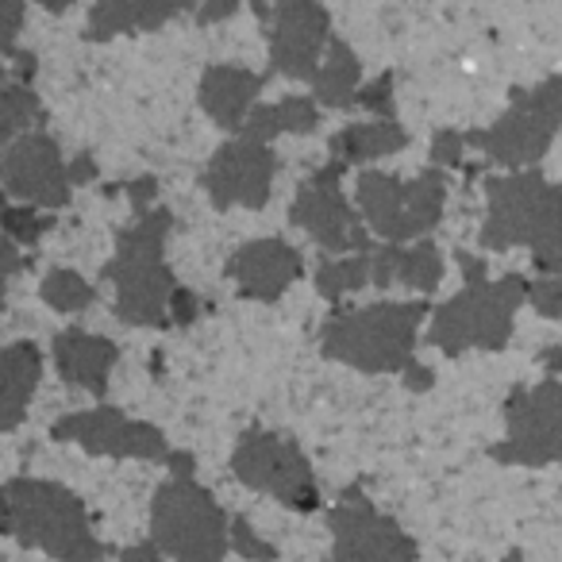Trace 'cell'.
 Here are the masks:
<instances>
[{
    "instance_id": "6da1fadb",
    "label": "cell",
    "mask_w": 562,
    "mask_h": 562,
    "mask_svg": "<svg viewBox=\"0 0 562 562\" xmlns=\"http://www.w3.org/2000/svg\"><path fill=\"white\" fill-rule=\"evenodd\" d=\"M485 250L528 247L536 270L562 273V181L513 170L485 181Z\"/></svg>"
},
{
    "instance_id": "7a4b0ae2",
    "label": "cell",
    "mask_w": 562,
    "mask_h": 562,
    "mask_svg": "<svg viewBox=\"0 0 562 562\" xmlns=\"http://www.w3.org/2000/svg\"><path fill=\"white\" fill-rule=\"evenodd\" d=\"M428 313V301H382V305L347 308L324 324L321 351L362 374H401L413 367L416 336Z\"/></svg>"
},
{
    "instance_id": "3957f363",
    "label": "cell",
    "mask_w": 562,
    "mask_h": 562,
    "mask_svg": "<svg viewBox=\"0 0 562 562\" xmlns=\"http://www.w3.org/2000/svg\"><path fill=\"white\" fill-rule=\"evenodd\" d=\"M170 212L139 209L135 224L120 232L116 258L104 266V278L116 285V316L132 328H158L170 321L173 273L166 266V235H170Z\"/></svg>"
},
{
    "instance_id": "277c9868",
    "label": "cell",
    "mask_w": 562,
    "mask_h": 562,
    "mask_svg": "<svg viewBox=\"0 0 562 562\" xmlns=\"http://www.w3.org/2000/svg\"><path fill=\"white\" fill-rule=\"evenodd\" d=\"M170 470L150 505V539L173 562H224L232 547L227 513L193 477V454H170Z\"/></svg>"
},
{
    "instance_id": "5b68a950",
    "label": "cell",
    "mask_w": 562,
    "mask_h": 562,
    "mask_svg": "<svg viewBox=\"0 0 562 562\" xmlns=\"http://www.w3.org/2000/svg\"><path fill=\"white\" fill-rule=\"evenodd\" d=\"M528 285L531 281H524L520 273H505L497 281H467L462 293L436 308L428 344L451 359L467 351H505L516 328V313L528 301Z\"/></svg>"
},
{
    "instance_id": "8992f818",
    "label": "cell",
    "mask_w": 562,
    "mask_h": 562,
    "mask_svg": "<svg viewBox=\"0 0 562 562\" xmlns=\"http://www.w3.org/2000/svg\"><path fill=\"white\" fill-rule=\"evenodd\" d=\"M12 508V531L24 547L47 551L58 562H101L104 543L89 528L81 497L43 477H16L4 485Z\"/></svg>"
},
{
    "instance_id": "52a82bcc",
    "label": "cell",
    "mask_w": 562,
    "mask_h": 562,
    "mask_svg": "<svg viewBox=\"0 0 562 562\" xmlns=\"http://www.w3.org/2000/svg\"><path fill=\"white\" fill-rule=\"evenodd\" d=\"M562 127V74L539 86L516 89L508 109L485 132H467V147H477L493 166L536 170Z\"/></svg>"
},
{
    "instance_id": "ba28073f",
    "label": "cell",
    "mask_w": 562,
    "mask_h": 562,
    "mask_svg": "<svg viewBox=\"0 0 562 562\" xmlns=\"http://www.w3.org/2000/svg\"><path fill=\"white\" fill-rule=\"evenodd\" d=\"M447 204V173L439 166L416 173L413 181L397 173L367 170L359 178V209L370 232L390 243H408L428 235L443 220Z\"/></svg>"
},
{
    "instance_id": "9c48e42d",
    "label": "cell",
    "mask_w": 562,
    "mask_h": 562,
    "mask_svg": "<svg viewBox=\"0 0 562 562\" xmlns=\"http://www.w3.org/2000/svg\"><path fill=\"white\" fill-rule=\"evenodd\" d=\"M505 467H562V382L543 378L505 401V439L493 447Z\"/></svg>"
},
{
    "instance_id": "30bf717a",
    "label": "cell",
    "mask_w": 562,
    "mask_h": 562,
    "mask_svg": "<svg viewBox=\"0 0 562 562\" xmlns=\"http://www.w3.org/2000/svg\"><path fill=\"white\" fill-rule=\"evenodd\" d=\"M232 470L243 485H250L258 493H270L281 505L301 508V513L321 505V490H316V477L305 451L290 436H281V431L250 428L239 439V447H235Z\"/></svg>"
},
{
    "instance_id": "8fae6325",
    "label": "cell",
    "mask_w": 562,
    "mask_h": 562,
    "mask_svg": "<svg viewBox=\"0 0 562 562\" xmlns=\"http://www.w3.org/2000/svg\"><path fill=\"white\" fill-rule=\"evenodd\" d=\"M344 170L347 166L339 162V158H331L328 166H321V170L313 173V181L297 189L290 220L297 227H305L324 250L355 255V250H370V235H367V227L359 224L351 204H347V196L339 193Z\"/></svg>"
},
{
    "instance_id": "7c38bea8",
    "label": "cell",
    "mask_w": 562,
    "mask_h": 562,
    "mask_svg": "<svg viewBox=\"0 0 562 562\" xmlns=\"http://www.w3.org/2000/svg\"><path fill=\"white\" fill-rule=\"evenodd\" d=\"M0 186L24 204H40V209H63L70 204L74 181L70 162L63 158L58 143L43 132H27L16 143L0 150Z\"/></svg>"
},
{
    "instance_id": "4fadbf2b",
    "label": "cell",
    "mask_w": 562,
    "mask_h": 562,
    "mask_svg": "<svg viewBox=\"0 0 562 562\" xmlns=\"http://www.w3.org/2000/svg\"><path fill=\"white\" fill-rule=\"evenodd\" d=\"M336 562H416L420 547L397 520L382 516L362 493H347L331 513Z\"/></svg>"
},
{
    "instance_id": "5bb4252c",
    "label": "cell",
    "mask_w": 562,
    "mask_h": 562,
    "mask_svg": "<svg viewBox=\"0 0 562 562\" xmlns=\"http://www.w3.org/2000/svg\"><path fill=\"white\" fill-rule=\"evenodd\" d=\"M50 436L63 439V443L86 447L89 454H109V459H170L162 431L143 420H132V416L116 413L109 405L63 416V420H55Z\"/></svg>"
},
{
    "instance_id": "9a60e30c",
    "label": "cell",
    "mask_w": 562,
    "mask_h": 562,
    "mask_svg": "<svg viewBox=\"0 0 562 562\" xmlns=\"http://www.w3.org/2000/svg\"><path fill=\"white\" fill-rule=\"evenodd\" d=\"M278 158L266 143L232 139L212 155L201 186L216 209H262L270 201Z\"/></svg>"
},
{
    "instance_id": "2e32d148",
    "label": "cell",
    "mask_w": 562,
    "mask_h": 562,
    "mask_svg": "<svg viewBox=\"0 0 562 562\" xmlns=\"http://www.w3.org/2000/svg\"><path fill=\"white\" fill-rule=\"evenodd\" d=\"M331 16L316 0H278L270 24V63L278 74L313 81L328 47Z\"/></svg>"
},
{
    "instance_id": "e0dca14e",
    "label": "cell",
    "mask_w": 562,
    "mask_h": 562,
    "mask_svg": "<svg viewBox=\"0 0 562 562\" xmlns=\"http://www.w3.org/2000/svg\"><path fill=\"white\" fill-rule=\"evenodd\" d=\"M305 270V258L297 255V247H290L285 239H255L243 243L232 258H227V278L235 281L239 297L247 301H278L290 290L293 281Z\"/></svg>"
},
{
    "instance_id": "ac0fdd59",
    "label": "cell",
    "mask_w": 562,
    "mask_h": 562,
    "mask_svg": "<svg viewBox=\"0 0 562 562\" xmlns=\"http://www.w3.org/2000/svg\"><path fill=\"white\" fill-rule=\"evenodd\" d=\"M120 359V347L104 336H89L81 328H66L55 339V367L78 390L104 397L109 393V374Z\"/></svg>"
},
{
    "instance_id": "d6986e66",
    "label": "cell",
    "mask_w": 562,
    "mask_h": 562,
    "mask_svg": "<svg viewBox=\"0 0 562 562\" xmlns=\"http://www.w3.org/2000/svg\"><path fill=\"white\" fill-rule=\"evenodd\" d=\"M262 74H250L243 66H209L201 78V109L224 132H239L243 120L255 109V97L262 93Z\"/></svg>"
},
{
    "instance_id": "ffe728a7",
    "label": "cell",
    "mask_w": 562,
    "mask_h": 562,
    "mask_svg": "<svg viewBox=\"0 0 562 562\" xmlns=\"http://www.w3.org/2000/svg\"><path fill=\"white\" fill-rule=\"evenodd\" d=\"M201 0H97L89 12V40H112V35L155 32L173 16L196 9Z\"/></svg>"
},
{
    "instance_id": "44dd1931",
    "label": "cell",
    "mask_w": 562,
    "mask_h": 562,
    "mask_svg": "<svg viewBox=\"0 0 562 562\" xmlns=\"http://www.w3.org/2000/svg\"><path fill=\"white\" fill-rule=\"evenodd\" d=\"M43 355L35 344L0 347V431H12L24 424L27 405L40 390Z\"/></svg>"
},
{
    "instance_id": "7402d4cb",
    "label": "cell",
    "mask_w": 562,
    "mask_h": 562,
    "mask_svg": "<svg viewBox=\"0 0 562 562\" xmlns=\"http://www.w3.org/2000/svg\"><path fill=\"white\" fill-rule=\"evenodd\" d=\"M443 281V255L436 243H416V247H390L374 250V270H370V285H408V290L431 293Z\"/></svg>"
},
{
    "instance_id": "603a6c76",
    "label": "cell",
    "mask_w": 562,
    "mask_h": 562,
    "mask_svg": "<svg viewBox=\"0 0 562 562\" xmlns=\"http://www.w3.org/2000/svg\"><path fill=\"white\" fill-rule=\"evenodd\" d=\"M316 127H321V104H316V97H285V101H278V104H258V109H250L239 135L255 143H270V139H278V135L316 132Z\"/></svg>"
},
{
    "instance_id": "cb8c5ba5",
    "label": "cell",
    "mask_w": 562,
    "mask_h": 562,
    "mask_svg": "<svg viewBox=\"0 0 562 562\" xmlns=\"http://www.w3.org/2000/svg\"><path fill=\"white\" fill-rule=\"evenodd\" d=\"M408 132L397 120H378V124H351L331 139V158H339L344 166L351 162H370V158H385L405 150Z\"/></svg>"
},
{
    "instance_id": "d4e9b609",
    "label": "cell",
    "mask_w": 562,
    "mask_h": 562,
    "mask_svg": "<svg viewBox=\"0 0 562 562\" xmlns=\"http://www.w3.org/2000/svg\"><path fill=\"white\" fill-rule=\"evenodd\" d=\"M359 89H362L359 55H355L344 40H336L328 47V55H324L316 78H313L316 104H328V109H347V104H355V93H359Z\"/></svg>"
},
{
    "instance_id": "484cf974",
    "label": "cell",
    "mask_w": 562,
    "mask_h": 562,
    "mask_svg": "<svg viewBox=\"0 0 562 562\" xmlns=\"http://www.w3.org/2000/svg\"><path fill=\"white\" fill-rule=\"evenodd\" d=\"M374 270V255L370 250H355V255H336L316 270V290L324 301H339L344 293L362 290Z\"/></svg>"
},
{
    "instance_id": "4316f807",
    "label": "cell",
    "mask_w": 562,
    "mask_h": 562,
    "mask_svg": "<svg viewBox=\"0 0 562 562\" xmlns=\"http://www.w3.org/2000/svg\"><path fill=\"white\" fill-rule=\"evenodd\" d=\"M43 109H40V97L24 86L20 78L0 70V147L20 135L27 124H40Z\"/></svg>"
},
{
    "instance_id": "83f0119b",
    "label": "cell",
    "mask_w": 562,
    "mask_h": 562,
    "mask_svg": "<svg viewBox=\"0 0 562 562\" xmlns=\"http://www.w3.org/2000/svg\"><path fill=\"white\" fill-rule=\"evenodd\" d=\"M93 285L74 270H50L47 281H43V301L55 313H81V308L93 305Z\"/></svg>"
},
{
    "instance_id": "f1b7e54d",
    "label": "cell",
    "mask_w": 562,
    "mask_h": 562,
    "mask_svg": "<svg viewBox=\"0 0 562 562\" xmlns=\"http://www.w3.org/2000/svg\"><path fill=\"white\" fill-rule=\"evenodd\" d=\"M50 227H55L50 216H40V212H32V209H12V204L0 201V232L9 235V239L35 243L40 235H47Z\"/></svg>"
},
{
    "instance_id": "f546056e",
    "label": "cell",
    "mask_w": 562,
    "mask_h": 562,
    "mask_svg": "<svg viewBox=\"0 0 562 562\" xmlns=\"http://www.w3.org/2000/svg\"><path fill=\"white\" fill-rule=\"evenodd\" d=\"M528 305L536 308L543 321H562V273H547V278L531 281Z\"/></svg>"
},
{
    "instance_id": "4dcf8cb0",
    "label": "cell",
    "mask_w": 562,
    "mask_h": 562,
    "mask_svg": "<svg viewBox=\"0 0 562 562\" xmlns=\"http://www.w3.org/2000/svg\"><path fill=\"white\" fill-rule=\"evenodd\" d=\"M355 104H362L367 112H378L382 120H393V74H382L370 86H362L355 93Z\"/></svg>"
},
{
    "instance_id": "1f68e13d",
    "label": "cell",
    "mask_w": 562,
    "mask_h": 562,
    "mask_svg": "<svg viewBox=\"0 0 562 562\" xmlns=\"http://www.w3.org/2000/svg\"><path fill=\"white\" fill-rule=\"evenodd\" d=\"M232 547L243 554V559H255V562H273V559H278L273 543L258 539V536H255V528H250L247 520H235V524H232Z\"/></svg>"
},
{
    "instance_id": "d6a6232c",
    "label": "cell",
    "mask_w": 562,
    "mask_h": 562,
    "mask_svg": "<svg viewBox=\"0 0 562 562\" xmlns=\"http://www.w3.org/2000/svg\"><path fill=\"white\" fill-rule=\"evenodd\" d=\"M27 0H0V58L16 55V35L24 27Z\"/></svg>"
},
{
    "instance_id": "836d02e7",
    "label": "cell",
    "mask_w": 562,
    "mask_h": 562,
    "mask_svg": "<svg viewBox=\"0 0 562 562\" xmlns=\"http://www.w3.org/2000/svg\"><path fill=\"white\" fill-rule=\"evenodd\" d=\"M462 150H467V132H454V127H443V132H436V139H431V158H436V166H459Z\"/></svg>"
},
{
    "instance_id": "e575fe53",
    "label": "cell",
    "mask_w": 562,
    "mask_h": 562,
    "mask_svg": "<svg viewBox=\"0 0 562 562\" xmlns=\"http://www.w3.org/2000/svg\"><path fill=\"white\" fill-rule=\"evenodd\" d=\"M20 243L9 239V235H0V305H4V293H9V278L20 273L27 266V258L20 255Z\"/></svg>"
},
{
    "instance_id": "d590c367",
    "label": "cell",
    "mask_w": 562,
    "mask_h": 562,
    "mask_svg": "<svg viewBox=\"0 0 562 562\" xmlns=\"http://www.w3.org/2000/svg\"><path fill=\"white\" fill-rule=\"evenodd\" d=\"M239 12V0H201L196 4V20L201 24H220V20L235 16Z\"/></svg>"
},
{
    "instance_id": "8d00e7d4",
    "label": "cell",
    "mask_w": 562,
    "mask_h": 562,
    "mask_svg": "<svg viewBox=\"0 0 562 562\" xmlns=\"http://www.w3.org/2000/svg\"><path fill=\"white\" fill-rule=\"evenodd\" d=\"M170 321L173 324H189V321H196V297L189 290H173V297H170Z\"/></svg>"
},
{
    "instance_id": "74e56055",
    "label": "cell",
    "mask_w": 562,
    "mask_h": 562,
    "mask_svg": "<svg viewBox=\"0 0 562 562\" xmlns=\"http://www.w3.org/2000/svg\"><path fill=\"white\" fill-rule=\"evenodd\" d=\"M155 178H139V181H132L127 186V201H132V209L139 212V209H150V201H155Z\"/></svg>"
},
{
    "instance_id": "f35d334b",
    "label": "cell",
    "mask_w": 562,
    "mask_h": 562,
    "mask_svg": "<svg viewBox=\"0 0 562 562\" xmlns=\"http://www.w3.org/2000/svg\"><path fill=\"white\" fill-rule=\"evenodd\" d=\"M124 562H166V554L158 551V543L155 539H147V543H135V547H127L124 554H120Z\"/></svg>"
},
{
    "instance_id": "ab89813d",
    "label": "cell",
    "mask_w": 562,
    "mask_h": 562,
    "mask_svg": "<svg viewBox=\"0 0 562 562\" xmlns=\"http://www.w3.org/2000/svg\"><path fill=\"white\" fill-rule=\"evenodd\" d=\"M93 178H97V166L89 162V158H78V162H70V181H74V189L86 186V181H93Z\"/></svg>"
},
{
    "instance_id": "60d3db41",
    "label": "cell",
    "mask_w": 562,
    "mask_h": 562,
    "mask_svg": "<svg viewBox=\"0 0 562 562\" xmlns=\"http://www.w3.org/2000/svg\"><path fill=\"white\" fill-rule=\"evenodd\" d=\"M405 385H408V390H428L431 370H424V367H416V362H413V367L405 370Z\"/></svg>"
},
{
    "instance_id": "b9f144b4",
    "label": "cell",
    "mask_w": 562,
    "mask_h": 562,
    "mask_svg": "<svg viewBox=\"0 0 562 562\" xmlns=\"http://www.w3.org/2000/svg\"><path fill=\"white\" fill-rule=\"evenodd\" d=\"M0 531H12V508H9V493L0 490Z\"/></svg>"
},
{
    "instance_id": "7bdbcfd3",
    "label": "cell",
    "mask_w": 562,
    "mask_h": 562,
    "mask_svg": "<svg viewBox=\"0 0 562 562\" xmlns=\"http://www.w3.org/2000/svg\"><path fill=\"white\" fill-rule=\"evenodd\" d=\"M35 4H43L47 12H66L74 4V0H35Z\"/></svg>"
},
{
    "instance_id": "ee69618b",
    "label": "cell",
    "mask_w": 562,
    "mask_h": 562,
    "mask_svg": "<svg viewBox=\"0 0 562 562\" xmlns=\"http://www.w3.org/2000/svg\"><path fill=\"white\" fill-rule=\"evenodd\" d=\"M250 9H255L258 20H270V0H250Z\"/></svg>"
},
{
    "instance_id": "f6af8a7d",
    "label": "cell",
    "mask_w": 562,
    "mask_h": 562,
    "mask_svg": "<svg viewBox=\"0 0 562 562\" xmlns=\"http://www.w3.org/2000/svg\"><path fill=\"white\" fill-rule=\"evenodd\" d=\"M508 562H513V559H508Z\"/></svg>"
}]
</instances>
